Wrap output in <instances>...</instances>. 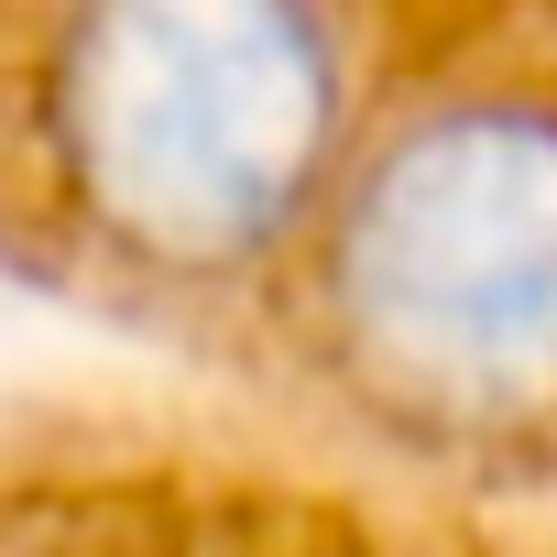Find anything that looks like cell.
I'll use <instances>...</instances> for the list:
<instances>
[{
	"label": "cell",
	"instance_id": "cell-3",
	"mask_svg": "<svg viewBox=\"0 0 557 557\" xmlns=\"http://www.w3.org/2000/svg\"><path fill=\"white\" fill-rule=\"evenodd\" d=\"M0 557H318V535L186 448H0Z\"/></svg>",
	"mask_w": 557,
	"mask_h": 557
},
{
	"label": "cell",
	"instance_id": "cell-2",
	"mask_svg": "<svg viewBox=\"0 0 557 557\" xmlns=\"http://www.w3.org/2000/svg\"><path fill=\"white\" fill-rule=\"evenodd\" d=\"M240 350L416 459L557 437V88L437 77L372 99Z\"/></svg>",
	"mask_w": 557,
	"mask_h": 557
},
{
	"label": "cell",
	"instance_id": "cell-1",
	"mask_svg": "<svg viewBox=\"0 0 557 557\" xmlns=\"http://www.w3.org/2000/svg\"><path fill=\"white\" fill-rule=\"evenodd\" d=\"M372 34L296 0L0 12V262L164 339H240L318 230Z\"/></svg>",
	"mask_w": 557,
	"mask_h": 557
}]
</instances>
